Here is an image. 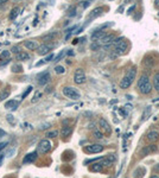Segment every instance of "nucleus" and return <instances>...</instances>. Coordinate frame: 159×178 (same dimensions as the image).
Masks as SVG:
<instances>
[{
    "mask_svg": "<svg viewBox=\"0 0 159 178\" xmlns=\"http://www.w3.org/2000/svg\"><path fill=\"white\" fill-rule=\"evenodd\" d=\"M51 143L47 140V139H43L38 143L37 145V153H39V155H44V153H47L50 150H51Z\"/></svg>",
    "mask_w": 159,
    "mask_h": 178,
    "instance_id": "obj_5",
    "label": "nucleus"
},
{
    "mask_svg": "<svg viewBox=\"0 0 159 178\" xmlns=\"http://www.w3.org/2000/svg\"><path fill=\"white\" fill-rule=\"evenodd\" d=\"M37 157H38V153L37 152H31V153H29V155L25 156V158H24V160H23V163L24 164L33 163V161L37 159Z\"/></svg>",
    "mask_w": 159,
    "mask_h": 178,
    "instance_id": "obj_12",
    "label": "nucleus"
},
{
    "mask_svg": "<svg viewBox=\"0 0 159 178\" xmlns=\"http://www.w3.org/2000/svg\"><path fill=\"white\" fill-rule=\"evenodd\" d=\"M50 126H51V124H50V122H45V124L39 125V126H38V129H39V131H44V129H47Z\"/></svg>",
    "mask_w": 159,
    "mask_h": 178,
    "instance_id": "obj_31",
    "label": "nucleus"
},
{
    "mask_svg": "<svg viewBox=\"0 0 159 178\" xmlns=\"http://www.w3.org/2000/svg\"><path fill=\"white\" fill-rule=\"evenodd\" d=\"M68 15H69V17H75V15H76V7H71V9H69Z\"/></svg>",
    "mask_w": 159,
    "mask_h": 178,
    "instance_id": "obj_34",
    "label": "nucleus"
},
{
    "mask_svg": "<svg viewBox=\"0 0 159 178\" xmlns=\"http://www.w3.org/2000/svg\"><path fill=\"white\" fill-rule=\"evenodd\" d=\"M11 51L14 52V54H19V52H20V48H19V46H13Z\"/></svg>",
    "mask_w": 159,
    "mask_h": 178,
    "instance_id": "obj_40",
    "label": "nucleus"
},
{
    "mask_svg": "<svg viewBox=\"0 0 159 178\" xmlns=\"http://www.w3.org/2000/svg\"><path fill=\"white\" fill-rule=\"evenodd\" d=\"M71 132H73V128H71L70 126H64L61 131V135L62 137H69L71 134Z\"/></svg>",
    "mask_w": 159,
    "mask_h": 178,
    "instance_id": "obj_21",
    "label": "nucleus"
},
{
    "mask_svg": "<svg viewBox=\"0 0 159 178\" xmlns=\"http://www.w3.org/2000/svg\"><path fill=\"white\" fill-rule=\"evenodd\" d=\"M41 96H42V94H41V93H36V95L33 96V99L31 100V102H32V103H36V102L39 100V98H41Z\"/></svg>",
    "mask_w": 159,
    "mask_h": 178,
    "instance_id": "obj_37",
    "label": "nucleus"
},
{
    "mask_svg": "<svg viewBox=\"0 0 159 178\" xmlns=\"http://www.w3.org/2000/svg\"><path fill=\"white\" fill-rule=\"evenodd\" d=\"M102 12H103V9H102V7H96V9L93 10V11L90 12V14H89L88 19H94V18L99 17V15H101V14H102Z\"/></svg>",
    "mask_w": 159,
    "mask_h": 178,
    "instance_id": "obj_15",
    "label": "nucleus"
},
{
    "mask_svg": "<svg viewBox=\"0 0 159 178\" xmlns=\"http://www.w3.org/2000/svg\"><path fill=\"white\" fill-rule=\"evenodd\" d=\"M89 1H88V0H86V1H84V0H83V1H80V6H81L82 7V9H87V7H89Z\"/></svg>",
    "mask_w": 159,
    "mask_h": 178,
    "instance_id": "obj_35",
    "label": "nucleus"
},
{
    "mask_svg": "<svg viewBox=\"0 0 159 178\" xmlns=\"http://www.w3.org/2000/svg\"><path fill=\"white\" fill-rule=\"evenodd\" d=\"M9 96H10V90H9V89H4V90L0 93V101L7 99Z\"/></svg>",
    "mask_w": 159,
    "mask_h": 178,
    "instance_id": "obj_25",
    "label": "nucleus"
},
{
    "mask_svg": "<svg viewBox=\"0 0 159 178\" xmlns=\"http://www.w3.org/2000/svg\"><path fill=\"white\" fill-rule=\"evenodd\" d=\"M58 33L56 31H52V32H50V33H47V35H45V36H43L42 37V39L44 40V42H50V40H52V39H55L56 38V36H57Z\"/></svg>",
    "mask_w": 159,
    "mask_h": 178,
    "instance_id": "obj_19",
    "label": "nucleus"
},
{
    "mask_svg": "<svg viewBox=\"0 0 159 178\" xmlns=\"http://www.w3.org/2000/svg\"><path fill=\"white\" fill-rule=\"evenodd\" d=\"M11 70H12V72H21L23 71V67L20 66V64H13Z\"/></svg>",
    "mask_w": 159,
    "mask_h": 178,
    "instance_id": "obj_27",
    "label": "nucleus"
},
{
    "mask_svg": "<svg viewBox=\"0 0 159 178\" xmlns=\"http://www.w3.org/2000/svg\"><path fill=\"white\" fill-rule=\"evenodd\" d=\"M100 46H101V44H100L99 42H93V43L90 44V49H92L93 51H96V50L100 49Z\"/></svg>",
    "mask_w": 159,
    "mask_h": 178,
    "instance_id": "obj_30",
    "label": "nucleus"
},
{
    "mask_svg": "<svg viewBox=\"0 0 159 178\" xmlns=\"http://www.w3.org/2000/svg\"><path fill=\"white\" fill-rule=\"evenodd\" d=\"M24 46H25L26 49L33 51V50H37V48L39 45H38V43L36 42V40H25V42H24Z\"/></svg>",
    "mask_w": 159,
    "mask_h": 178,
    "instance_id": "obj_14",
    "label": "nucleus"
},
{
    "mask_svg": "<svg viewBox=\"0 0 159 178\" xmlns=\"http://www.w3.org/2000/svg\"><path fill=\"white\" fill-rule=\"evenodd\" d=\"M51 49H52V46H51V45L42 44V45H39V46L37 48V52H38V55L44 56V55H47V52H50Z\"/></svg>",
    "mask_w": 159,
    "mask_h": 178,
    "instance_id": "obj_9",
    "label": "nucleus"
},
{
    "mask_svg": "<svg viewBox=\"0 0 159 178\" xmlns=\"http://www.w3.org/2000/svg\"><path fill=\"white\" fill-rule=\"evenodd\" d=\"M10 56H11V51H3L1 54H0V60L4 61V60H10Z\"/></svg>",
    "mask_w": 159,
    "mask_h": 178,
    "instance_id": "obj_26",
    "label": "nucleus"
},
{
    "mask_svg": "<svg viewBox=\"0 0 159 178\" xmlns=\"http://www.w3.org/2000/svg\"><path fill=\"white\" fill-rule=\"evenodd\" d=\"M156 150H157V147L154 146V145H148V146H146V147H144L141 150L140 155L141 156H146V155H148V153H151V152H154Z\"/></svg>",
    "mask_w": 159,
    "mask_h": 178,
    "instance_id": "obj_18",
    "label": "nucleus"
},
{
    "mask_svg": "<svg viewBox=\"0 0 159 178\" xmlns=\"http://www.w3.org/2000/svg\"><path fill=\"white\" fill-rule=\"evenodd\" d=\"M14 1H20V0H14Z\"/></svg>",
    "mask_w": 159,
    "mask_h": 178,
    "instance_id": "obj_51",
    "label": "nucleus"
},
{
    "mask_svg": "<svg viewBox=\"0 0 159 178\" xmlns=\"http://www.w3.org/2000/svg\"><path fill=\"white\" fill-rule=\"evenodd\" d=\"M7 121H9V122H11L12 125H14V120H13V116H12V115H7Z\"/></svg>",
    "mask_w": 159,
    "mask_h": 178,
    "instance_id": "obj_42",
    "label": "nucleus"
},
{
    "mask_svg": "<svg viewBox=\"0 0 159 178\" xmlns=\"http://www.w3.org/2000/svg\"><path fill=\"white\" fill-rule=\"evenodd\" d=\"M88 1H90V0H88Z\"/></svg>",
    "mask_w": 159,
    "mask_h": 178,
    "instance_id": "obj_52",
    "label": "nucleus"
},
{
    "mask_svg": "<svg viewBox=\"0 0 159 178\" xmlns=\"http://www.w3.org/2000/svg\"><path fill=\"white\" fill-rule=\"evenodd\" d=\"M9 0H0V5H4V4H6Z\"/></svg>",
    "mask_w": 159,
    "mask_h": 178,
    "instance_id": "obj_47",
    "label": "nucleus"
},
{
    "mask_svg": "<svg viewBox=\"0 0 159 178\" xmlns=\"http://www.w3.org/2000/svg\"><path fill=\"white\" fill-rule=\"evenodd\" d=\"M55 71H56V74H64L65 72V69H64V67H62V66H56L55 67Z\"/></svg>",
    "mask_w": 159,
    "mask_h": 178,
    "instance_id": "obj_29",
    "label": "nucleus"
},
{
    "mask_svg": "<svg viewBox=\"0 0 159 178\" xmlns=\"http://www.w3.org/2000/svg\"><path fill=\"white\" fill-rule=\"evenodd\" d=\"M37 81H38L39 86H45L50 81V72L49 71H44V72H42V74H39L37 76Z\"/></svg>",
    "mask_w": 159,
    "mask_h": 178,
    "instance_id": "obj_8",
    "label": "nucleus"
},
{
    "mask_svg": "<svg viewBox=\"0 0 159 178\" xmlns=\"http://www.w3.org/2000/svg\"><path fill=\"white\" fill-rule=\"evenodd\" d=\"M6 145H7V143L5 141V143H1V144H0V150H3L5 146H6Z\"/></svg>",
    "mask_w": 159,
    "mask_h": 178,
    "instance_id": "obj_45",
    "label": "nucleus"
},
{
    "mask_svg": "<svg viewBox=\"0 0 159 178\" xmlns=\"http://www.w3.org/2000/svg\"><path fill=\"white\" fill-rule=\"evenodd\" d=\"M113 52H114V57L116 56H121V55H125L126 51H127V40L124 38V37H119L116 39H114L113 42Z\"/></svg>",
    "mask_w": 159,
    "mask_h": 178,
    "instance_id": "obj_2",
    "label": "nucleus"
},
{
    "mask_svg": "<svg viewBox=\"0 0 159 178\" xmlns=\"http://www.w3.org/2000/svg\"><path fill=\"white\" fill-rule=\"evenodd\" d=\"M114 39H115V36L114 35H106L105 37H103L101 40H100V44L101 45H107V44H113L114 42Z\"/></svg>",
    "mask_w": 159,
    "mask_h": 178,
    "instance_id": "obj_13",
    "label": "nucleus"
},
{
    "mask_svg": "<svg viewBox=\"0 0 159 178\" xmlns=\"http://www.w3.org/2000/svg\"><path fill=\"white\" fill-rule=\"evenodd\" d=\"M64 54H65V51H64V50H63V51H61V52L57 55V57L55 58V62H59V61L62 60V57H63V56H64Z\"/></svg>",
    "mask_w": 159,
    "mask_h": 178,
    "instance_id": "obj_36",
    "label": "nucleus"
},
{
    "mask_svg": "<svg viewBox=\"0 0 159 178\" xmlns=\"http://www.w3.org/2000/svg\"><path fill=\"white\" fill-rule=\"evenodd\" d=\"M62 92H63V95L67 96V98L70 99V100L76 101L78 99H81V94H80V92L74 87H64Z\"/></svg>",
    "mask_w": 159,
    "mask_h": 178,
    "instance_id": "obj_4",
    "label": "nucleus"
},
{
    "mask_svg": "<svg viewBox=\"0 0 159 178\" xmlns=\"http://www.w3.org/2000/svg\"><path fill=\"white\" fill-rule=\"evenodd\" d=\"M86 81H87V77H86L83 69H77L74 74V82L76 84H83Z\"/></svg>",
    "mask_w": 159,
    "mask_h": 178,
    "instance_id": "obj_6",
    "label": "nucleus"
},
{
    "mask_svg": "<svg viewBox=\"0 0 159 178\" xmlns=\"http://www.w3.org/2000/svg\"><path fill=\"white\" fill-rule=\"evenodd\" d=\"M19 7H13V9H12V11H11V13H10V19H15V18H17V15L19 14Z\"/></svg>",
    "mask_w": 159,
    "mask_h": 178,
    "instance_id": "obj_24",
    "label": "nucleus"
},
{
    "mask_svg": "<svg viewBox=\"0 0 159 178\" xmlns=\"http://www.w3.org/2000/svg\"><path fill=\"white\" fill-rule=\"evenodd\" d=\"M5 135H6V132L3 131V129H0V138H1V137H5Z\"/></svg>",
    "mask_w": 159,
    "mask_h": 178,
    "instance_id": "obj_44",
    "label": "nucleus"
},
{
    "mask_svg": "<svg viewBox=\"0 0 159 178\" xmlns=\"http://www.w3.org/2000/svg\"><path fill=\"white\" fill-rule=\"evenodd\" d=\"M57 135H58V131H51V132H47L46 134L47 138H56Z\"/></svg>",
    "mask_w": 159,
    "mask_h": 178,
    "instance_id": "obj_32",
    "label": "nucleus"
},
{
    "mask_svg": "<svg viewBox=\"0 0 159 178\" xmlns=\"http://www.w3.org/2000/svg\"><path fill=\"white\" fill-rule=\"evenodd\" d=\"M30 58V55L25 51H20L19 54H17V61H27Z\"/></svg>",
    "mask_w": 159,
    "mask_h": 178,
    "instance_id": "obj_20",
    "label": "nucleus"
},
{
    "mask_svg": "<svg viewBox=\"0 0 159 178\" xmlns=\"http://www.w3.org/2000/svg\"><path fill=\"white\" fill-rule=\"evenodd\" d=\"M136 77H137V67H132L127 71V74L122 77V80L120 81V88H122V89L130 88L133 83V81L136 80Z\"/></svg>",
    "mask_w": 159,
    "mask_h": 178,
    "instance_id": "obj_3",
    "label": "nucleus"
},
{
    "mask_svg": "<svg viewBox=\"0 0 159 178\" xmlns=\"http://www.w3.org/2000/svg\"><path fill=\"white\" fill-rule=\"evenodd\" d=\"M103 151V146L100 144H90L84 147V152L87 153H100Z\"/></svg>",
    "mask_w": 159,
    "mask_h": 178,
    "instance_id": "obj_7",
    "label": "nucleus"
},
{
    "mask_svg": "<svg viewBox=\"0 0 159 178\" xmlns=\"http://www.w3.org/2000/svg\"><path fill=\"white\" fill-rule=\"evenodd\" d=\"M154 5H156L157 9H159V0H156V1H154Z\"/></svg>",
    "mask_w": 159,
    "mask_h": 178,
    "instance_id": "obj_46",
    "label": "nucleus"
},
{
    "mask_svg": "<svg viewBox=\"0 0 159 178\" xmlns=\"http://www.w3.org/2000/svg\"><path fill=\"white\" fill-rule=\"evenodd\" d=\"M136 10V6H132V7H130L128 10H127V14H132V12Z\"/></svg>",
    "mask_w": 159,
    "mask_h": 178,
    "instance_id": "obj_43",
    "label": "nucleus"
},
{
    "mask_svg": "<svg viewBox=\"0 0 159 178\" xmlns=\"http://www.w3.org/2000/svg\"><path fill=\"white\" fill-rule=\"evenodd\" d=\"M93 134H94V138H96V139H103V133L101 131H99V129H95Z\"/></svg>",
    "mask_w": 159,
    "mask_h": 178,
    "instance_id": "obj_28",
    "label": "nucleus"
},
{
    "mask_svg": "<svg viewBox=\"0 0 159 178\" xmlns=\"http://www.w3.org/2000/svg\"><path fill=\"white\" fill-rule=\"evenodd\" d=\"M107 33L105 30H99V31H95L94 33L92 35V40L93 42H99V40H101L103 37H105Z\"/></svg>",
    "mask_w": 159,
    "mask_h": 178,
    "instance_id": "obj_10",
    "label": "nucleus"
},
{
    "mask_svg": "<svg viewBox=\"0 0 159 178\" xmlns=\"http://www.w3.org/2000/svg\"><path fill=\"white\" fill-rule=\"evenodd\" d=\"M146 137H147V140H148V141L153 143V141H156V140L159 139V133H158L157 131H151V132L147 133Z\"/></svg>",
    "mask_w": 159,
    "mask_h": 178,
    "instance_id": "obj_16",
    "label": "nucleus"
},
{
    "mask_svg": "<svg viewBox=\"0 0 159 178\" xmlns=\"http://www.w3.org/2000/svg\"><path fill=\"white\" fill-rule=\"evenodd\" d=\"M3 159H4V156L0 157V165H1V163H3Z\"/></svg>",
    "mask_w": 159,
    "mask_h": 178,
    "instance_id": "obj_50",
    "label": "nucleus"
},
{
    "mask_svg": "<svg viewBox=\"0 0 159 178\" xmlns=\"http://www.w3.org/2000/svg\"><path fill=\"white\" fill-rule=\"evenodd\" d=\"M138 90L142 95H147L152 92V83L146 74L141 75L140 78L138 80Z\"/></svg>",
    "mask_w": 159,
    "mask_h": 178,
    "instance_id": "obj_1",
    "label": "nucleus"
},
{
    "mask_svg": "<svg viewBox=\"0 0 159 178\" xmlns=\"http://www.w3.org/2000/svg\"><path fill=\"white\" fill-rule=\"evenodd\" d=\"M101 165H102V166H110V165H112V163H110V161H108V160L105 158V159L101 161Z\"/></svg>",
    "mask_w": 159,
    "mask_h": 178,
    "instance_id": "obj_38",
    "label": "nucleus"
},
{
    "mask_svg": "<svg viewBox=\"0 0 159 178\" xmlns=\"http://www.w3.org/2000/svg\"><path fill=\"white\" fill-rule=\"evenodd\" d=\"M18 106H19V102H18V101H15V100H10V101H7V102L5 103V107H6V108H9V109L11 108L12 110L17 109Z\"/></svg>",
    "mask_w": 159,
    "mask_h": 178,
    "instance_id": "obj_17",
    "label": "nucleus"
},
{
    "mask_svg": "<svg viewBox=\"0 0 159 178\" xmlns=\"http://www.w3.org/2000/svg\"><path fill=\"white\" fill-rule=\"evenodd\" d=\"M31 90H32V87H31V86H30L29 88H26V90H25V93H24V94H23V99H25V98H26V96H27V94H29V93H30Z\"/></svg>",
    "mask_w": 159,
    "mask_h": 178,
    "instance_id": "obj_39",
    "label": "nucleus"
},
{
    "mask_svg": "<svg viewBox=\"0 0 159 178\" xmlns=\"http://www.w3.org/2000/svg\"><path fill=\"white\" fill-rule=\"evenodd\" d=\"M153 87H154L156 90L159 93V72L154 74V76H153Z\"/></svg>",
    "mask_w": 159,
    "mask_h": 178,
    "instance_id": "obj_22",
    "label": "nucleus"
},
{
    "mask_svg": "<svg viewBox=\"0 0 159 178\" xmlns=\"http://www.w3.org/2000/svg\"><path fill=\"white\" fill-rule=\"evenodd\" d=\"M150 178H159V176H157V175H153V176H151Z\"/></svg>",
    "mask_w": 159,
    "mask_h": 178,
    "instance_id": "obj_49",
    "label": "nucleus"
},
{
    "mask_svg": "<svg viewBox=\"0 0 159 178\" xmlns=\"http://www.w3.org/2000/svg\"><path fill=\"white\" fill-rule=\"evenodd\" d=\"M154 171H156V172H159V164H157V165H156V167H154Z\"/></svg>",
    "mask_w": 159,
    "mask_h": 178,
    "instance_id": "obj_48",
    "label": "nucleus"
},
{
    "mask_svg": "<svg viewBox=\"0 0 159 178\" xmlns=\"http://www.w3.org/2000/svg\"><path fill=\"white\" fill-rule=\"evenodd\" d=\"M106 159H107L108 161H110V163H114L115 159H116V157H115L114 153H110V155H108V156L106 157Z\"/></svg>",
    "mask_w": 159,
    "mask_h": 178,
    "instance_id": "obj_33",
    "label": "nucleus"
},
{
    "mask_svg": "<svg viewBox=\"0 0 159 178\" xmlns=\"http://www.w3.org/2000/svg\"><path fill=\"white\" fill-rule=\"evenodd\" d=\"M102 165H101V163H95V164H93V165H90V171H93V172H99V171H101L102 170Z\"/></svg>",
    "mask_w": 159,
    "mask_h": 178,
    "instance_id": "obj_23",
    "label": "nucleus"
},
{
    "mask_svg": "<svg viewBox=\"0 0 159 178\" xmlns=\"http://www.w3.org/2000/svg\"><path fill=\"white\" fill-rule=\"evenodd\" d=\"M99 125H100V127L106 133H110V132H112V127H110V125L108 124V121L106 119H100L99 120Z\"/></svg>",
    "mask_w": 159,
    "mask_h": 178,
    "instance_id": "obj_11",
    "label": "nucleus"
},
{
    "mask_svg": "<svg viewBox=\"0 0 159 178\" xmlns=\"http://www.w3.org/2000/svg\"><path fill=\"white\" fill-rule=\"evenodd\" d=\"M52 58H53V55H52V54H50V55L47 56V57H46V58L44 60V62H45V63H46V62H50V61H51Z\"/></svg>",
    "mask_w": 159,
    "mask_h": 178,
    "instance_id": "obj_41",
    "label": "nucleus"
}]
</instances>
